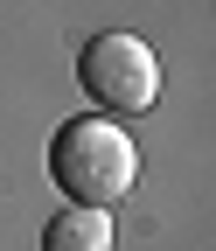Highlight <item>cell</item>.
<instances>
[{
	"label": "cell",
	"instance_id": "6da1fadb",
	"mask_svg": "<svg viewBox=\"0 0 216 251\" xmlns=\"http://www.w3.org/2000/svg\"><path fill=\"white\" fill-rule=\"evenodd\" d=\"M49 175H56V188H63L77 209H112V202H126V188L140 175V147L119 133L112 119H70L63 133H56Z\"/></svg>",
	"mask_w": 216,
	"mask_h": 251
},
{
	"label": "cell",
	"instance_id": "7a4b0ae2",
	"mask_svg": "<svg viewBox=\"0 0 216 251\" xmlns=\"http://www.w3.org/2000/svg\"><path fill=\"white\" fill-rule=\"evenodd\" d=\"M77 84H84V98L105 105V112H146L153 98H161V63H153V49L140 35L112 28V35H91L84 42Z\"/></svg>",
	"mask_w": 216,
	"mask_h": 251
},
{
	"label": "cell",
	"instance_id": "3957f363",
	"mask_svg": "<svg viewBox=\"0 0 216 251\" xmlns=\"http://www.w3.org/2000/svg\"><path fill=\"white\" fill-rule=\"evenodd\" d=\"M42 251H112V209H56L49 230H42Z\"/></svg>",
	"mask_w": 216,
	"mask_h": 251
}]
</instances>
